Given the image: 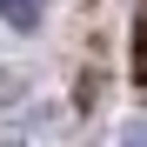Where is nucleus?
<instances>
[{
	"label": "nucleus",
	"instance_id": "2",
	"mask_svg": "<svg viewBox=\"0 0 147 147\" xmlns=\"http://www.w3.org/2000/svg\"><path fill=\"white\" fill-rule=\"evenodd\" d=\"M120 147H147V120H134V127L120 134Z\"/></svg>",
	"mask_w": 147,
	"mask_h": 147
},
{
	"label": "nucleus",
	"instance_id": "1",
	"mask_svg": "<svg viewBox=\"0 0 147 147\" xmlns=\"http://www.w3.org/2000/svg\"><path fill=\"white\" fill-rule=\"evenodd\" d=\"M0 20H7V27H40V0H0Z\"/></svg>",
	"mask_w": 147,
	"mask_h": 147
}]
</instances>
